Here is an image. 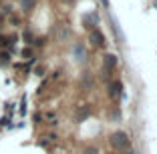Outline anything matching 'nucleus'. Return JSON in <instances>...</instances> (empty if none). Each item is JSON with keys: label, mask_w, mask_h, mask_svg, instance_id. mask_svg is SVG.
I'll return each mask as SVG.
<instances>
[{"label": "nucleus", "mask_w": 157, "mask_h": 154, "mask_svg": "<svg viewBox=\"0 0 157 154\" xmlns=\"http://www.w3.org/2000/svg\"><path fill=\"white\" fill-rule=\"evenodd\" d=\"M115 66H117V58L113 54H107L105 58H103V70H109V72H111Z\"/></svg>", "instance_id": "nucleus-4"}, {"label": "nucleus", "mask_w": 157, "mask_h": 154, "mask_svg": "<svg viewBox=\"0 0 157 154\" xmlns=\"http://www.w3.org/2000/svg\"><path fill=\"white\" fill-rule=\"evenodd\" d=\"M33 4H34V2H33V0H24V2H22V8H33Z\"/></svg>", "instance_id": "nucleus-5"}, {"label": "nucleus", "mask_w": 157, "mask_h": 154, "mask_svg": "<svg viewBox=\"0 0 157 154\" xmlns=\"http://www.w3.org/2000/svg\"><path fill=\"white\" fill-rule=\"evenodd\" d=\"M109 140H111V146H113L115 150H125L127 146H129V136L125 134V132H121V130L113 132Z\"/></svg>", "instance_id": "nucleus-1"}, {"label": "nucleus", "mask_w": 157, "mask_h": 154, "mask_svg": "<svg viewBox=\"0 0 157 154\" xmlns=\"http://www.w3.org/2000/svg\"><path fill=\"white\" fill-rule=\"evenodd\" d=\"M121 90H123V84H121V80H113L111 84H109V96H113V98L121 96Z\"/></svg>", "instance_id": "nucleus-3"}, {"label": "nucleus", "mask_w": 157, "mask_h": 154, "mask_svg": "<svg viewBox=\"0 0 157 154\" xmlns=\"http://www.w3.org/2000/svg\"><path fill=\"white\" fill-rule=\"evenodd\" d=\"M83 154H99V150H97V148H85Z\"/></svg>", "instance_id": "nucleus-6"}, {"label": "nucleus", "mask_w": 157, "mask_h": 154, "mask_svg": "<svg viewBox=\"0 0 157 154\" xmlns=\"http://www.w3.org/2000/svg\"><path fill=\"white\" fill-rule=\"evenodd\" d=\"M91 42L95 46H105V34H103L101 30H97V28H95V30L91 32Z\"/></svg>", "instance_id": "nucleus-2"}]
</instances>
